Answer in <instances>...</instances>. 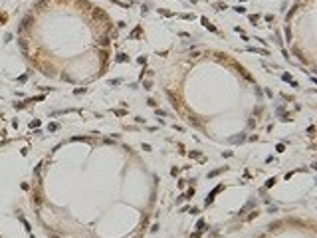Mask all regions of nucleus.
I'll list each match as a JSON object with an SVG mask.
<instances>
[{
  "label": "nucleus",
  "instance_id": "obj_1",
  "mask_svg": "<svg viewBox=\"0 0 317 238\" xmlns=\"http://www.w3.org/2000/svg\"><path fill=\"white\" fill-rule=\"evenodd\" d=\"M222 188H224V185H218L216 188H212V192H210V195L206 197V204H212V202H214V197L218 195V192H220Z\"/></svg>",
  "mask_w": 317,
  "mask_h": 238
},
{
  "label": "nucleus",
  "instance_id": "obj_2",
  "mask_svg": "<svg viewBox=\"0 0 317 238\" xmlns=\"http://www.w3.org/2000/svg\"><path fill=\"white\" fill-rule=\"evenodd\" d=\"M200 22H202V26H204V28H208V30H210V32H218V30H216V26H214L212 22H210L206 16H202V18H200Z\"/></svg>",
  "mask_w": 317,
  "mask_h": 238
},
{
  "label": "nucleus",
  "instance_id": "obj_3",
  "mask_svg": "<svg viewBox=\"0 0 317 238\" xmlns=\"http://www.w3.org/2000/svg\"><path fill=\"white\" fill-rule=\"evenodd\" d=\"M228 141L230 143H244L246 141V135H244V133H240V135H236V137H230Z\"/></svg>",
  "mask_w": 317,
  "mask_h": 238
},
{
  "label": "nucleus",
  "instance_id": "obj_4",
  "mask_svg": "<svg viewBox=\"0 0 317 238\" xmlns=\"http://www.w3.org/2000/svg\"><path fill=\"white\" fill-rule=\"evenodd\" d=\"M281 79H283V81H289V83H291L293 87H297V81H295V79L291 78V73H283V76H281Z\"/></svg>",
  "mask_w": 317,
  "mask_h": 238
},
{
  "label": "nucleus",
  "instance_id": "obj_5",
  "mask_svg": "<svg viewBox=\"0 0 317 238\" xmlns=\"http://www.w3.org/2000/svg\"><path fill=\"white\" fill-rule=\"evenodd\" d=\"M248 52H252V54H260V56H268V54H269L268 50H258V48H248Z\"/></svg>",
  "mask_w": 317,
  "mask_h": 238
},
{
  "label": "nucleus",
  "instance_id": "obj_6",
  "mask_svg": "<svg viewBox=\"0 0 317 238\" xmlns=\"http://www.w3.org/2000/svg\"><path fill=\"white\" fill-rule=\"evenodd\" d=\"M224 171H226V167H222V169H216V171H210V173H208V178H212V177H218V175H220V173H224Z\"/></svg>",
  "mask_w": 317,
  "mask_h": 238
},
{
  "label": "nucleus",
  "instance_id": "obj_7",
  "mask_svg": "<svg viewBox=\"0 0 317 238\" xmlns=\"http://www.w3.org/2000/svg\"><path fill=\"white\" fill-rule=\"evenodd\" d=\"M279 226H283V222H271V224L268 226V230L271 232V230H276V228H279Z\"/></svg>",
  "mask_w": 317,
  "mask_h": 238
},
{
  "label": "nucleus",
  "instance_id": "obj_8",
  "mask_svg": "<svg viewBox=\"0 0 317 238\" xmlns=\"http://www.w3.org/2000/svg\"><path fill=\"white\" fill-rule=\"evenodd\" d=\"M274 183H276V177H271V178H268V181H266V188H269V187H274Z\"/></svg>",
  "mask_w": 317,
  "mask_h": 238
},
{
  "label": "nucleus",
  "instance_id": "obj_9",
  "mask_svg": "<svg viewBox=\"0 0 317 238\" xmlns=\"http://www.w3.org/2000/svg\"><path fill=\"white\" fill-rule=\"evenodd\" d=\"M188 197H194V187H190V188L186 190V195H184V198H188Z\"/></svg>",
  "mask_w": 317,
  "mask_h": 238
},
{
  "label": "nucleus",
  "instance_id": "obj_10",
  "mask_svg": "<svg viewBox=\"0 0 317 238\" xmlns=\"http://www.w3.org/2000/svg\"><path fill=\"white\" fill-rule=\"evenodd\" d=\"M159 14H163V16H169V18H171V16H174V14H173V12H167V10H161V8H159Z\"/></svg>",
  "mask_w": 317,
  "mask_h": 238
},
{
  "label": "nucleus",
  "instance_id": "obj_11",
  "mask_svg": "<svg viewBox=\"0 0 317 238\" xmlns=\"http://www.w3.org/2000/svg\"><path fill=\"white\" fill-rule=\"evenodd\" d=\"M115 60H117V62H127V56H125V54H119Z\"/></svg>",
  "mask_w": 317,
  "mask_h": 238
},
{
  "label": "nucleus",
  "instance_id": "obj_12",
  "mask_svg": "<svg viewBox=\"0 0 317 238\" xmlns=\"http://www.w3.org/2000/svg\"><path fill=\"white\" fill-rule=\"evenodd\" d=\"M234 10H236L238 14H246V8H244V6H236Z\"/></svg>",
  "mask_w": 317,
  "mask_h": 238
},
{
  "label": "nucleus",
  "instance_id": "obj_13",
  "mask_svg": "<svg viewBox=\"0 0 317 238\" xmlns=\"http://www.w3.org/2000/svg\"><path fill=\"white\" fill-rule=\"evenodd\" d=\"M248 18H250V22H258V18H260V16H258V14H250Z\"/></svg>",
  "mask_w": 317,
  "mask_h": 238
},
{
  "label": "nucleus",
  "instance_id": "obj_14",
  "mask_svg": "<svg viewBox=\"0 0 317 238\" xmlns=\"http://www.w3.org/2000/svg\"><path fill=\"white\" fill-rule=\"evenodd\" d=\"M196 228H198V230H202V228H204V220H202V218H200L198 222H196Z\"/></svg>",
  "mask_w": 317,
  "mask_h": 238
},
{
  "label": "nucleus",
  "instance_id": "obj_15",
  "mask_svg": "<svg viewBox=\"0 0 317 238\" xmlns=\"http://www.w3.org/2000/svg\"><path fill=\"white\" fill-rule=\"evenodd\" d=\"M139 34H141V28H135V30H133V34H131V36H133V38H137V36H139Z\"/></svg>",
  "mask_w": 317,
  "mask_h": 238
},
{
  "label": "nucleus",
  "instance_id": "obj_16",
  "mask_svg": "<svg viewBox=\"0 0 317 238\" xmlns=\"http://www.w3.org/2000/svg\"><path fill=\"white\" fill-rule=\"evenodd\" d=\"M226 8H228V6H226V4H222V2H218V4H216V10H226Z\"/></svg>",
  "mask_w": 317,
  "mask_h": 238
},
{
  "label": "nucleus",
  "instance_id": "obj_17",
  "mask_svg": "<svg viewBox=\"0 0 317 238\" xmlns=\"http://www.w3.org/2000/svg\"><path fill=\"white\" fill-rule=\"evenodd\" d=\"M283 149H285V147H283V143H279V145L276 147V151H278V153H283Z\"/></svg>",
  "mask_w": 317,
  "mask_h": 238
},
{
  "label": "nucleus",
  "instance_id": "obj_18",
  "mask_svg": "<svg viewBox=\"0 0 317 238\" xmlns=\"http://www.w3.org/2000/svg\"><path fill=\"white\" fill-rule=\"evenodd\" d=\"M180 18H184V20H190V18H194L192 14H180Z\"/></svg>",
  "mask_w": 317,
  "mask_h": 238
},
{
  "label": "nucleus",
  "instance_id": "obj_19",
  "mask_svg": "<svg viewBox=\"0 0 317 238\" xmlns=\"http://www.w3.org/2000/svg\"><path fill=\"white\" fill-rule=\"evenodd\" d=\"M200 234H202V230H198V232H194V234H190V238H200Z\"/></svg>",
  "mask_w": 317,
  "mask_h": 238
},
{
  "label": "nucleus",
  "instance_id": "obj_20",
  "mask_svg": "<svg viewBox=\"0 0 317 238\" xmlns=\"http://www.w3.org/2000/svg\"><path fill=\"white\" fill-rule=\"evenodd\" d=\"M307 133H309V135H313V133H315V127H313V125H309V127H307Z\"/></svg>",
  "mask_w": 317,
  "mask_h": 238
},
{
  "label": "nucleus",
  "instance_id": "obj_21",
  "mask_svg": "<svg viewBox=\"0 0 317 238\" xmlns=\"http://www.w3.org/2000/svg\"><path fill=\"white\" fill-rule=\"evenodd\" d=\"M147 103H149V105H151V107H157V101H155V99H149Z\"/></svg>",
  "mask_w": 317,
  "mask_h": 238
},
{
  "label": "nucleus",
  "instance_id": "obj_22",
  "mask_svg": "<svg viewBox=\"0 0 317 238\" xmlns=\"http://www.w3.org/2000/svg\"><path fill=\"white\" fill-rule=\"evenodd\" d=\"M171 175H174V177H176V175H178V169H176V167H173V169H171Z\"/></svg>",
  "mask_w": 317,
  "mask_h": 238
},
{
  "label": "nucleus",
  "instance_id": "obj_23",
  "mask_svg": "<svg viewBox=\"0 0 317 238\" xmlns=\"http://www.w3.org/2000/svg\"><path fill=\"white\" fill-rule=\"evenodd\" d=\"M52 238H58V236H52Z\"/></svg>",
  "mask_w": 317,
  "mask_h": 238
}]
</instances>
